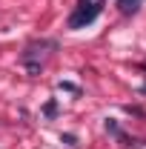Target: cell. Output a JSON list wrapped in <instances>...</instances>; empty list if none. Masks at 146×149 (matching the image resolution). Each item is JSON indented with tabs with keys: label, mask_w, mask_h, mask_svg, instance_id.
I'll use <instances>...</instances> for the list:
<instances>
[{
	"label": "cell",
	"mask_w": 146,
	"mask_h": 149,
	"mask_svg": "<svg viewBox=\"0 0 146 149\" xmlns=\"http://www.w3.org/2000/svg\"><path fill=\"white\" fill-rule=\"evenodd\" d=\"M97 12H100V6H97V3H89V9L80 3V9H77L72 17H69V29H80V26L92 23V20L97 17Z\"/></svg>",
	"instance_id": "cell-1"
},
{
	"label": "cell",
	"mask_w": 146,
	"mask_h": 149,
	"mask_svg": "<svg viewBox=\"0 0 146 149\" xmlns=\"http://www.w3.org/2000/svg\"><path fill=\"white\" fill-rule=\"evenodd\" d=\"M57 112V106H55V100H52V103H46V115H55Z\"/></svg>",
	"instance_id": "cell-2"
}]
</instances>
